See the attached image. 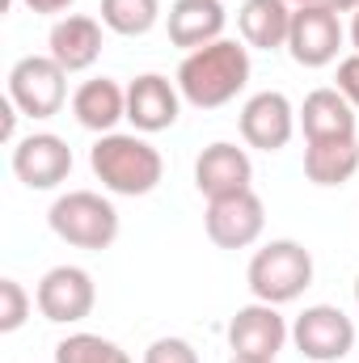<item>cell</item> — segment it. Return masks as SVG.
I'll use <instances>...</instances> for the list:
<instances>
[{
	"label": "cell",
	"mask_w": 359,
	"mask_h": 363,
	"mask_svg": "<svg viewBox=\"0 0 359 363\" xmlns=\"http://www.w3.org/2000/svg\"><path fill=\"white\" fill-rule=\"evenodd\" d=\"M250 85V47L220 38L211 47H199L182 60L178 68V89L190 106L199 110H220L237 93Z\"/></svg>",
	"instance_id": "1"
},
{
	"label": "cell",
	"mask_w": 359,
	"mask_h": 363,
	"mask_svg": "<svg viewBox=\"0 0 359 363\" xmlns=\"http://www.w3.org/2000/svg\"><path fill=\"white\" fill-rule=\"evenodd\" d=\"M89 165H93V174H97V182H101L106 190L131 194V199L157 190V182H161V174H165L161 152H157L148 140L123 135V131H110V135H101V140L93 144Z\"/></svg>",
	"instance_id": "2"
},
{
	"label": "cell",
	"mask_w": 359,
	"mask_h": 363,
	"mask_svg": "<svg viewBox=\"0 0 359 363\" xmlns=\"http://www.w3.org/2000/svg\"><path fill=\"white\" fill-rule=\"evenodd\" d=\"M47 224L60 241L77 245V250H110L118 241V211L110 199L93 194V190H68L51 203Z\"/></svg>",
	"instance_id": "3"
},
{
	"label": "cell",
	"mask_w": 359,
	"mask_h": 363,
	"mask_svg": "<svg viewBox=\"0 0 359 363\" xmlns=\"http://www.w3.org/2000/svg\"><path fill=\"white\" fill-rule=\"evenodd\" d=\"M250 291L263 304H292L309 283H313V254L300 241H270L250 258Z\"/></svg>",
	"instance_id": "4"
},
{
	"label": "cell",
	"mask_w": 359,
	"mask_h": 363,
	"mask_svg": "<svg viewBox=\"0 0 359 363\" xmlns=\"http://www.w3.org/2000/svg\"><path fill=\"white\" fill-rule=\"evenodd\" d=\"M68 93V72L51 60V55H21L9 68V97L17 101L21 114L30 118H51L60 114Z\"/></svg>",
	"instance_id": "5"
},
{
	"label": "cell",
	"mask_w": 359,
	"mask_h": 363,
	"mask_svg": "<svg viewBox=\"0 0 359 363\" xmlns=\"http://www.w3.org/2000/svg\"><path fill=\"white\" fill-rule=\"evenodd\" d=\"M292 342L304 359L313 363H338L343 355H351L355 347V321L334 308V304H313L296 317L292 325Z\"/></svg>",
	"instance_id": "6"
},
{
	"label": "cell",
	"mask_w": 359,
	"mask_h": 363,
	"mask_svg": "<svg viewBox=\"0 0 359 363\" xmlns=\"http://www.w3.org/2000/svg\"><path fill=\"white\" fill-rule=\"evenodd\" d=\"M343 47V21L330 4H300L292 13V30H287V55L300 68H326L338 60Z\"/></svg>",
	"instance_id": "7"
},
{
	"label": "cell",
	"mask_w": 359,
	"mask_h": 363,
	"mask_svg": "<svg viewBox=\"0 0 359 363\" xmlns=\"http://www.w3.org/2000/svg\"><path fill=\"white\" fill-rule=\"evenodd\" d=\"M203 228L211 237V245L220 250H245L263 237L267 228V207L254 190H241V194H224V199H211L207 203V216H203Z\"/></svg>",
	"instance_id": "8"
},
{
	"label": "cell",
	"mask_w": 359,
	"mask_h": 363,
	"mask_svg": "<svg viewBox=\"0 0 359 363\" xmlns=\"http://www.w3.org/2000/svg\"><path fill=\"white\" fill-rule=\"evenodd\" d=\"M93 279L81 267H51V271L38 279V291H34V304L47 321L55 325H72V321H85L93 313Z\"/></svg>",
	"instance_id": "9"
},
{
	"label": "cell",
	"mask_w": 359,
	"mask_h": 363,
	"mask_svg": "<svg viewBox=\"0 0 359 363\" xmlns=\"http://www.w3.org/2000/svg\"><path fill=\"white\" fill-rule=\"evenodd\" d=\"M13 174L26 182L30 190H55L60 182L72 174V148L68 140L51 135V131H34L26 140H17L13 148Z\"/></svg>",
	"instance_id": "10"
},
{
	"label": "cell",
	"mask_w": 359,
	"mask_h": 363,
	"mask_svg": "<svg viewBox=\"0 0 359 363\" xmlns=\"http://www.w3.org/2000/svg\"><path fill=\"white\" fill-rule=\"evenodd\" d=\"M237 127H241V140H245L250 148L279 152V148H287V140H292V131H296V110H292V101L279 89L254 93V97L241 106Z\"/></svg>",
	"instance_id": "11"
},
{
	"label": "cell",
	"mask_w": 359,
	"mask_h": 363,
	"mask_svg": "<svg viewBox=\"0 0 359 363\" xmlns=\"http://www.w3.org/2000/svg\"><path fill=\"white\" fill-rule=\"evenodd\" d=\"M178 110H182V89H174L170 77H161V72H144L127 85V118L144 135L170 131L178 123Z\"/></svg>",
	"instance_id": "12"
},
{
	"label": "cell",
	"mask_w": 359,
	"mask_h": 363,
	"mask_svg": "<svg viewBox=\"0 0 359 363\" xmlns=\"http://www.w3.org/2000/svg\"><path fill=\"white\" fill-rule=\"evenodd\" d=\"M287 342V321L275 313V304H245L233 313L228 321V347L233 355H250V359H275Z\"/></svg>",
	"instance_id": "13"
},
{
	"label": "cell",
	"mask_w": 359,
	"mask_h": 363,
	"mask_svg": "<svg viewBox=\"0 0 359 363\" xmlns=\"http://www.w3.org/2000/svg\"><path fill=\"white\" fill-rule=\"evenodd\" d=\"M254 182V165H250V152L237 148V144H207L194 161V186L199 194L211 203V199H224V194H241L250 190Z\"/></svg>",
	"instance_id": "14"
},
{
	"label": "cell",
	"mask_w": 359,
	"mask_h": 363,
	"mask_svg": "<svg viewBox=\"0 0 359 363\" xmlns=\"http://www.w3.org/2000/svg\"><path fill=\"white\" fill-rule=\"evenodd\" d=\"M224 21H228V13H224L220 0H174L170 17H165V30H170V43L190 55L199 47L220 43Z\"/></svg>",
	"instance_id": "15"
},
{
	"label": "cell",
	"mask_w": 359,
	"mask_h": 363,
	"mask_svg": "<svg viewBox=\"0 0 359 363\" xmlns=\"http://www.w3.org/2000/svg\"><path fill=\"white\" fill-rule=\"evenodd\" d=\"M47 55L64 68V72H85L97 64L101 55V21L85 17V13H68L51 26V38H47Z\"/></svg>",
	"instance_id": "16"
},
{
	"label": "cell",
	"mask_w": 359,
	"mask_h": 363,
	"mask_svg": "<svg viewBox=\"0 0 359 363\" xmlns=\"http://www.w3.org/2000/svg\"><path fill=\"white\" fill-rule=\"evenodd\" d=\"M300 127L304 140H355V106L343 97L338 89H313L300 106Z\"/></svg>",
	"instance_id": "17"
},
{
	"label": "cell",
	"mask_w": 359,
	"mask_h": 363,
	"mask_svg": "<svg viewBox=\"0 0 359 363\" xmlns=\"http://www.w3.org/2000/svg\"><path fill=\"white\" fill-rule=\"evenodd\" d=\"M72 114L85 131L110 135L118 127V118H127V89L110 77H93L72 93Z\"/></svg>",
	"instance_id": "18"
},
{
	"label": "cell",
	"mask_w": 359,
	"mask_h": 363,
	"mask_svg": "<svg viewBox=\"0 0 359 363\" xmlns=\"http://www.w3.org/2000/svg\"><path fill=\"white\" fill-rule=\"evenodd\" d=\"M292 4L287 0H245L237 9V26H241V38L245 47H258V51H279L287 47V30H292Z\"/></svg>",
	"instance_id": "19"
},
{
	"label": "cell",
	"mask_w": 359,
	"mask_h": 363,
	"mask_svg": "<svg viewBox=\"0 0 359 363\" xmlns=\"http://www.w3.org/2000/svg\"><path fill=\"white\" fill-rule=\"evenodd\" d=\"M359 169V135L355 140H313L304 148V178L313 186H347Z\"/></svg>",
	"instance_id": "20"
},
{
	"label": "cell",
	"mask_w": 359,
	"mask_h": 363,
	"mask_svg": "<svg viewBox=\"0 0 359 363\" xmlns=\"http://www.w3.org/2000/svg\"><path fill=\"white\" fill-rule=\"evenodd\" d=\"M157 17H161V0H101V26L123 38L148 34Z\"/></svg>",
	"instance_id": "21"
},
{
	"label": "cell",
	"mask_w": 359,
	"mask_h": 363,
	"mask_svg": "<svg viewBox=\"0 0 359 363\" xmlns=\"http://www.w3.org/2000/svg\"><path fill=\"white\" fill-rule=\"evenodd\" d=\"M114 351V342L97 338V334H68L55 347V363H106Z\"/></svg>",
	"instance_id": "22"
},
{
	"label": "cell",
	"mask_w": 359,
	"mask_h": 363,
	"mask_svg": "<svg viewBox=\"0 0 359 363\" xmlns=\"http://www.w3.org/2000/svg\"><path fill=\"white\" fill-rule=\"evenodd\" d=\"M30 317V296L17 279H0V334L21 330Z\"/></svg>",
	"instance_id": "23"
},
{
	"label": "cell",
	"mask_w": 359,
	"mask_h": 363,
	"mask_svg": "<svg viewBox=\"0 0 359 363\" xmlns=\"http://www.w3.org/2000/svg\"><path fill=\"white\" fill-rule=\"evenodd\" d=\"M144 363H199V351L186 338H157L144 351Z\"/></svg>",
	"instance_id": "24"
},
{
	"label": "cell",
	"mask_w": 359,
	"mask_h": 363,
	"mask_svg": "<svg viewBox=\"0 0 359 363\" xmlns=\"http://www.w3.org/2000/svg\"><path fill=\"white\" fill-rule=\"evenodd\" d=\"M334 81H338L334 89H338L359 110V51H355V55H347V60L338 64V77H334Z\"/></svg>",
	"instance_id": "25"
},
{
	"label": "cell",
	"mask_w": 359,
	"mask_h": 363,
	"mask_svg": "<svg viewBox=\"0 0 359 363\" xmlns=\"http://www.w3.org/2000/svg\"><path fill=\"white\" fill-rule=\"evenodd\" d=\"M0 114H4V118H0V135H4V140H13V135H17V114H21V110H17V101H13V97H4Z\"/></svg>",
	"instance_id": "26"
},
{
	"label": "cell",
	"mask_w": 359,
	"mask_h": 363,
	"mask_svg": "<svg viewBox=\"0 0 359 363\" xmlns=\"http://www.w3.org/2000/svg\"><path fill=\"white\" fill-rule=\"evenodd\" d=\"M30 13H43V17H51V13H68L77 0H21Z\"/></svg>",
	"instance_id": "27"
},
{
	"label": "cell",
	"mask_w": 359,
	"mask_h": 363,
	"mask_svg": "<svg viewBox=\"0 0 359 363\" xmlns=\"http://www.w3.org/2000/svg\"><path fill=\"white\" fill-rule=\"evenodd\" d=\"M326 4H330L334 13H355L359 9V0H326Z\"/></svg>",
	"instance_id": "28"
},
{
	"label": "cell",
	"mask_w": 359,
	"mask_h": 363,
	"mask_svg": "<svg viewBox=\"0 0 359 363\" xmlns=\"http://www.w3.org/2000/svg\"><path fill=\"white\" fill-rule=\"evenodd\" d=\"M351 43H355V51H359V9H355V17H351Z\"/></svg>",
	"instance_id": "29"
},
{
	"label": "cell",
	"mask_w": 359,
	"mask_h": 363,
	"mask_svg": "<svg viewBox=\"0 0 359 363\" xmlns=\"http://www.w3.org/2000/svg\"><path fill=\"white\" fill-rule=\"evenodd\" d=\"M106 363H131V359H127V351H118V347H114V351H110V359H106Z\"/></svg>",
	"instance_id": "30"
},
{
	"label": "cell",
	"mask_w": 359,
	"mask_h": 363,
	"mask_svg": "<svg viewBox=\"0 0 359 363\" xmlns=\"http://www.w3.org/2000/svg\"><path fill=\"white\" fill-rule=\"evenodd\" d=\"M228 363H275V359H250V355H233Z\"/></svg>",
	"instance_id": "31"
},
{
	"label": "cell",
	"mask_w": 359,
	"mask_h": 363,
	"mask_svg": "<svg viewBox=\"0 0 359 363\" xmlns=\"http://www.w3.org/2000/svg\"><path fill=\"white\" fill-rule=\"evenodd\" d=\"M292 9H300V4H326V0H287Z\"/></svg>",
	"instance_id": "32"
},
{
	"label": "cell",
	"mask_w": 359,
	"mask_h": 363,
	"mask_svg": "<svg viewBox=\"0 0 359 363\" xmlns=\"http://www.w3.org/2000/svg\"><path fill=\"white\" fill-rule=\"evenodd\" d=\"M355 300H359V279H355Z\"/></svg>",
	"instance_id": "33"
}]
</instances>
